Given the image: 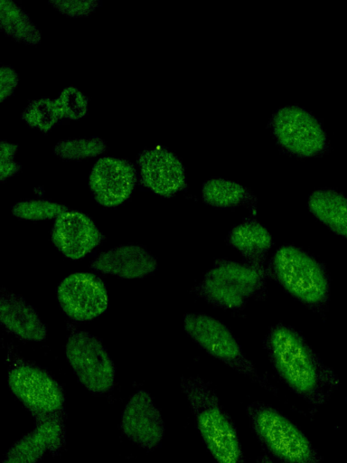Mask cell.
Returning a JSON list of instances; mask_svg holds the SVG:
<instances>
[{"label": "cell", "mask_w": 347, "mask_h": 463, "mask_svg": "<svg viewBox=\"0 0 347 463\" xmlns=\"http://www.w3.org/2000/svg\"><path fill=\"white\" fill-rule=\"evenodd\" d=\"M271 364L288 388L313 406H321L339 386V379L295 328L277 324L264 339Z\"/></svg>", "instance_id": "obj_1"}, {"label": "cell", "mask_w": 347, "mask_h": 463, "mask_svg": "<svg viewBox=\"0 0 347 463\" xmlns=\"http://www.w3.org/2000/svg\"><path fill=\"white\" fill-rule=\"evenodd\" d=\"M180 385L216 463H245L235 425L211 384L198 376H183Z\"/></svg>", "instance_id": "obj_2"}, {"label": "cell", "mask_w": 347, "mask_h": 463, "mask_svg": "<svg viewBox=\"0 0 347 463\" xmlns=\"http://www.w3.org/2000/svg\"><path fill=\"white\" fill-rule=\"evenodd\" d=\"M267 275L313 310H323L328 302L330 280L325 267L298 247L278 248L269 261Z\"/></svg>", "instance_id": "obj_3"}, {"label": "cell", "mask_w": 347, "mask_h": 463, "mask_svg": "<svg viewBox=\"0 0 347 463\" xmlns=\"http://www.w3.org/2000/svg\"><path fill=\"white\" fill-rule=\"evenodd\" d=\"M247 415L260 443L279 462L323 463L305 434L277 409L252 402Z\"/></svg>", "instance_id": "obj_4"}, {"label": "cell", "mask_w": 347, "mask_h": 463, "mask_svg": "<svg viewBox=\"0 0 347 463\" xmlns=\"http://www.w3.org/2000/svg\"><path fill=\"white\" fill-rule=\"evenodd\" d=\"M266 276L247 263L218 260L195 291L214 307L238 309L265 292Z\"/></svg>", "instance_id": "obj_5"}, {"label": "cell", "mask_w": 347, "mask_h": 463, "mask_svg": "<svg viewBox=\"0 0 347 463\" xmlns=\"http://www.w3.org/2000/svg\"><path fill=\"white\" fill-rule=\"evenodd\" d=\"M185 332L206 353L249 378L267 392L276 393L272 383L259 374L246 357L230 329L220 321L202 313H189L183 317Z\"/></svg>", "instance_id": "obj_6"}, {"label": "cell", "mask_w": 347, "mask_h": 463, "mask_svg": "<svg viewBox=\"0 0 347 463\" xmlns=\"http://www.w3.org/2000/svg\"><path fill=\"white\" fill-rule=\"evenodd\" d=\"M8 385L34 420L64 415L63 389L43 369L26 363L16 364L8 373Z\"/></svg>", "instance_id": "obj_7"}, {"label": "cell", "mask_w": 347, "mask_h": 463, "mask_svg": "<svg viewBox=\"0 0 347 463\" xmlns=\"http://www.w3.org/2000/svg\"><path fill=\"white\" fill-rule=\"evenodd\" d=\"M66 356L80 383L90 392L112 390L116 369L102 343L86 331L73 332L66 344Z\"/></svg>", "instance_id": "obj_8"}, {"label": "cell", "mask_w": 347, "mask_h": 463, "mask_svg": "<svg viewBox=\"0 0 347 463\" xmlns=\"http://www.w3.org/2000/svg\"><path fill=\"white\" fill-rule=\"evenodd\" d=\"M270 128L282 147L295 156L311 157L327 149V136L321 123L299 106H285L276 110Z\"/></svg>", "instance_id": "obj_9"}, {"label": "cell", "mask_w": 347, "mask_h": 463, "mask_svg": "<svg viewBox=\"0 0 347 463\" xmlns=\"http://www.w3.org/2000/svg\"><path fill=\"white\" fill-rule=\"evenodd\" d=\"M57 298L62 311L76 321L92 320L103 314L108 305L104 281L90 272H76L58 286Z\"/></svg>", "instance_id": "obj_10"}, {"label": "cell", "mask_w": 347, "mask_h": 463, "mask_svg": "<svg viewBox=\"0 0 347 463\" xmlns=\"http://www.w3.org/2000/svg\"><path fill=\"white\" fill-rule=\"evenodd\" d=\"M136 179V169L129 161L115 156H102L91 168L89 185L98 204L114 207L130 197Z\"/></svg>", "instance_id": "obj_11"}, {"label": "cell", "mask_w": 347, "mask_h": 463, "mask_svg": "<svg viewBox=\"0 0 347 463\" xmlns=\"http://www.w3.org/2000/svg\"><path fill=\"white\" fill-rule=\"evenodd\" d=\"M127 438L147 450L156 449L164 435V422L153 398L145 390L136 391L127 402L120 419Z\"/></svg>", "instance_id": "obj_12"}, {"label": "cell", "mask_w": 347, "mask_h": 463, "mask_svg": "<svg viewBox=\"0 0 347 463\" xmlns=\"http://www.w3.org/2000/svg\"><path fill=\"white\" fill-rule=\"evenodd\" d=\"M137 165L142 184L158 195L171 197L187 186L183 163L164 146L144 150Z\"/></svg>", "instance_id": "obj_13"}, {"label": "cell", "mask_w": 347, "mask_h": 463, "mask_svg": "<svg viewBox=\"0 0 347 463\" xmlns=\"http://www.w3.org/2000/svg\"><path fill=\"white\" fill-rule=\"evenodd\" d=\"M64 442V415L38 420L33 430L10 447L2 463H38L46 452L59 454Z\"/></svg>", "instance_id": "obj_14"}, {"label": "cell", "mask_w": 347, "mask_h": 463, "mask_svg": "<svg viewBox=\"0 0 347 463\" xmlns=\"http://www.w3.org/2000/svg\"><path fill=\"white\" fill-rule=\"evenodd\" d=\"M102 234L87 214L67 210L55 219L52 241L57 250L70 260L89 254L101 241Z\"/></svg>", "instance_id": "obj_15"}, {"label": "cell", "mask_w": 347, "mask_h": 463, "mask_svg": "<svg viewBox=\"0 0 347 463\" xmlns=\"http://www.w3.org/2000/svg\"><path fill=\"white\" fill-rule=\"evenodd\" d=\"M155 258L145 248L122 245L99 254L90 263L91 269L122 279H140L156 269Z\"/></svg>", "instance_id": "obj_16"}, {"label": "cell", "mask_w": 347, "mask_h": 463, "mask_svg": "<svg viewBox=\"0 0 347 463\" xmlns=\"http://www.w3.org/2000/svg\"><path fill=\"white\" fill-rule=\"evenodd\" d=\"M0 317L9 331L23 339L40 342L47 335L46 326L36 310L15 294H1Z\"/></svg>", "instance_id": "obj_17"}, {"label": "cell", "mask_w": 347, "mask_h": 463, "mask_svg": "<svg viewBox=\"0 0 347 463\" xmlns=\"http://www.w3.org/2000/svg\"><path fill=\"white\" fill-rule=\"evenodd\" d=\"M227 241L240 253L245 263L267 274L266 260L272 246V236L263 224L247 219L229 232Z\"/></svg>", "instance_id": "obj_18"}, {"label": "cell", "mask_w": 347, "mask_h": 463, "mask_svg": "<svg viewBox=\"0 0 347 463\" xmlns=\"http://www.w3.org/2000/svg\"><path fill=\"white\" fill-rule=\"evenodd\" d=\"M308 208L330 230L347 238V196L333 189H318L310 194Z\"/></svg>", "instance_id": "obj_19"}, {"label": "cell", "mask_w": 347, "mask_h": 463, "mask_svg": "<svg viewBox=\"0 0 347 463\" xmlns=\"http://www.w3.org/2000/svg\"><path fill=\"white\" fill-rule=\"evenodd\" d=\"M0 28L7 36L27 44L34 45L42 40L28 13L12 0L0 1Z\"/></svg>", "instance_id": "obj_20"}, {"label": "cell", "mask_w": 347, "mask_h": 463, "mask_svg": "<svg viewBox=\"0 0 347 463\" xmlns=\"http://www.w3.org/2000/svg\"><path fill=\"white\" fill-rule=\"evenodd\" d=\"M202 197L205 203L220 209L252 205L254 197L240 184L223 178H211L202 186Z\"/></svg>", "instance_id": "obj_21"}, {"label": "cell", "mask_w": 347, "mask_h": 463, "mask_svg": "<svg viewBox=\"0 0 347 463\" xmlns=\"http://www.w3.org/2000/svg\"><path fill=\"white\" fill-rule=\"evenodd\" d=\"M21 118L30 127L49 132L61 119L55 99L42 97L31 100L21 113Z\"/></svg>", "instance_id": "obj_22"}, {"label": "cell", "mask_w": 347, "mask_h": 463, "mask_svg": "<svg viewBox=\"0 0 347 463\" xmlns=\"http://www.w3.org/2000/svg\"><path fill=\"white\" fill-rule=\"evenodd\" d=\"M106 149L107 144L101 137H90L58 141L53 153L64 160H80L98 156Z\"/></svg>", "instance_id": "obj_23"}, {"label": "cell", "mask_w": 347, "mask_h": 463, "mask_svg": "<svg viewBox=\"0 0 347 463\" xmlns=\"http://www.w3.org/2000/svg\"><path fill=\"white\" fill-rule=\"evenodd\" d=\"M68 210L67 206L49 200H25L14 204L12 213L20 219L40 221L56 219Z\"/></svg>", "instance_id": "obj_24"}, {"label": "cell", "mask_w": 347, "mask_h": 463, "mask_svg": "<svg viewBox=\"0 0 347 463\" xmlns=\"http://www.w3.org/2000/svg\"><path fill=\"white\" fill-rule=\"evenodd\" d=\"M54 99L61 118L77 120L88 113L89 99L75 86L64 88Z\"/></svg>", "instance_id": "obj_25"}, {"label": "cell", "mask_w": 347, "mask_h": 463, "mask_svg": "<svg viewBox=\"0 0 347 463\" xmlns=\"http://www.w3.org/2000/svg\"><path fill=\"white\" fill-rule=\"evenodd\" d=\"M49 4L65 15L81 17L92 13L102 2L99 0H50Z\"/></svg>", "instance_id": "obj_26"}, {"label": "cell", "mask_w": 347, "mask_h": 463, "mask_svg": "<svg viewBox=\"0 0 347 463\" xmlns=\"http://www.w3.org/2000/svg\"><path fill=\"white\" fill-rule=\"evenodd\" d=\"M19 76L17 71L9 65L0 67V100L4 101L13 94L17 87Z\"/></svg>", "instance_id": "obj_27"}, {"label": "cell", "mask_w": 347, "mask_h": 463, "mask_svg": "<svg viewBox=\"0 0 347 463\" xmlns=\"http://www.w3.org/2000/svg\"><path fill=\"white\" fill-rule=\"evenodd\" d=\"M21 170V165L16 160L0 162V180H5L15 175Z\"/></svg>", "instance_id": "obj_28"}, {"label": "cell", "mask_w": 347, "mask_h": 463, "mask_svg": "<svg viewBox=\"0 0 347 463\" xmlns=\"http://www.w3.org/2000/svg\"><path fill=\"white\" fill-rule=\"evenodd\" d=\"M18 150V145L6 140L0 141V162L14 160Z\"/></svg>", "instance_id": "obj_29"}, {"label": "cell", "mask_w": 347, "mask_h": 463, "mask_svg": "<svg viewBox=\"0 0 347 463\" xmlns=\"http://www.w3.org/2000/svg\"><path fill=\"white\" fill-rule=\"evenodd\" d=\"M257 463H274V462L267 455H262L258 458Z\"/></svg>", "instance_id": "obj_30"}]
</instances>
